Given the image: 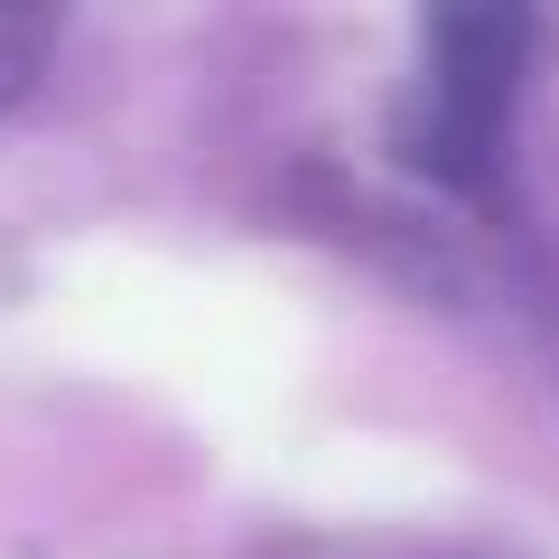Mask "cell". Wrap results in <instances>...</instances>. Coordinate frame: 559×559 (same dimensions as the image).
<instances>
[{"label": "cell", "mask_w": 559, "mask_h": 559, "mask_svg": "<svg viewBox=\"0 0 559 559\" xmlns=\"http://www.w3.org/2000/svg\"><path fill=\"white\" fill-rule=\"evenodd\" d=\"M47 47H57V20H47V10H20V0H0V112L47 75Z\"/></svg>", "instance_id": "7a4b0ae2"}, {"label": "cell", "mask_w": 559, "mask_h": 559, "mask_svg": "<svg viewBox=\"0 0 559 559\" xmlns=\"http://www.w3.org/2000/svg\"><path fill=\"white\" fill-rule=\"evenodd\" d=\"M532 57H540V28L522 10H429L419 20V94L401 112V159L457 197H485L503 112H513Z\"/></svg>", "instance_id": "6da1fadb"}]
</instances>
